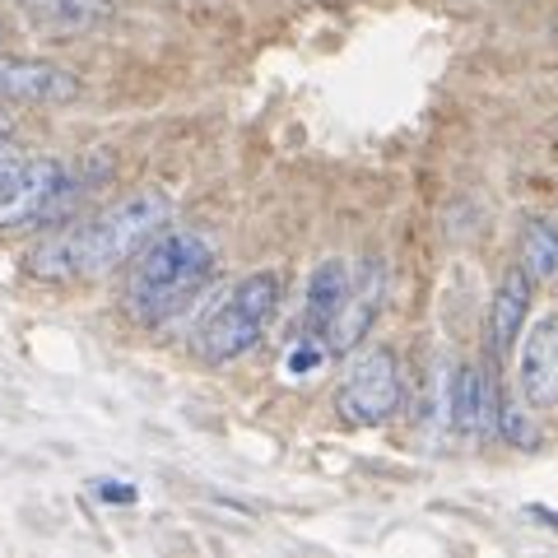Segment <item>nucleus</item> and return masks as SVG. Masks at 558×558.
<instances>
[{
  "instance_id": "10",
  "label": "nucleus",
  "mask_w": 558,
  "mask_h": 558,
  "mask_svg": "<svg viewBox=\"0 0 558 558\" xmlns=\"http://www.w3.org/2000/svg\"><path fill=\"white\" fill-rule=\"evenodd\" d=\"M14 10L24 14V24H33L57 43L84 38V33L102 28V20H108V0H14Z\"/></svg>"
},
{
  "instance_id": "2",
  "label": "nucleus",
  "mask_w": 558,
  "mask_h": 558,
  "mask_svg": "<svg viewBox=\"0 0 558 558\" xmlns=\"http://www.w3.org/2000/svg\"><path fill=\"white\" fill-rule=\"evenodd\" d=\"M215 242L196 229H163L145 252H135L126 279V307L140 326H163L201 299L215 279Z\"/></svg>"
},
{
  "instance_id": "14",
  "label": "nucleus",
  "mask_w": 558,
  "mask_h": 558,
  "mask_svg": "<svg viewBox=\"0 0 558 558\" xmlns=\"http://www.w3.org/2000/svg\"><path fill=\"white\" fill-rule=\"evenodd\" d=\"M494 418H498V433H502V438H508L512 447H535V442H539V433H535V424L526 418V410L512 405V400H498Z\"/></svg>"
},
{
  "instance_id": "1",
  "label": "nucleus",
  "mask_w": 558,
  "mask_h": 558,
  "mask_svg": "<svg viewBox=\"0 0 558 558\" xmlns=\"http://www.w3.org/2000/svg\"><path fill=\"white\" fill-rule=\"evenodd\" d=\"M172 223V196L159 186L135 191V196L117 201L89 223H70V229L47 233L24 252V270L33 279H80V275H102L145 252L154 238Z\"/></svg>"
},
{
  "instance_id": "18",
  "label": "nucleus",
  "mask_w": 558,
  "mask_h": 558,
  "mask_svg": "<svg viewBox=\"0 0 558 558\" xmlns=\"http://www.w3.org/2000/svg\"><path fill=\"white\" fill-rule=\"evenodd\" d=\"M0 131H10V121H5V117H0Z\"/></svg>"
},
{
  "instance_id": "17",
  "label": "nucleus",
  "mask_w": 558,
  "mask_h": 558,
  "mask_svg": "<svg viewBox=\"0 0 558 558\" xmlns=\"http://www.w3.org/2000/svg\"><path fill=\"white\" fill-rule=\"evenodd\" d=\"M94 494L108 498V502H131L135 488H121V480H94Z\"/></svg>"
},
{
  "instance_id": "4",
  "label": "nucleus",
  "mask_w": 558,
  "mask_h": 558,
  "mask_svg": "<svg viewBox=\"0 0 558 558\" xmlns=\"http://www.w3.org/2000/svg\"><path fill=\"white\" fill-rule=\"evenodd\" d=\"M400 363L391 349H368L349 363V373L340 377L336 410L349 428H377L400 410Z\"/></svg>"
},
{
  "instance_id": "6",
  "label": "nucleus",
  "mask_w": 558,
  "mask_h": 558,
  "mask_svg": "<svg viewBox=\"0 0 558 558\" xmlns=\"http://www.w3.org/2000/svg\"><path fill=\"white\" fill-rule=\"evenodd\" d=\"M0 98L33 102V108H61L80 98L75 70L57 61H24V57H0Z\"/></svg>"
},
{
  "instance_id": "15",
  "label": "nucleus",
  "mask_w": 558,
  "mask_h": 558,
  "mask_svg": "<svg viewBox=\"0 0 558 558\" xmlns=\"http://www.w3.org/2000/svg\"><path fill=\"white\" fill-rule=\"evenodd\" d=\"M326 359H330V349H326V344H317V340H307V336H303V340H299V344H293V349H289V354H284V373H289V377H307L312 368H322V363H326Z\"/></svg>"
},
{
  "instance_id": "12",
  "label": "nucleus",
  "mask_w": 558,
  "mask_h": 558,
  "mask_svg": "<svg viewBox=\"0 0 558 558\" xmlns=\"http://www.w3.org/2000/svg\"><path fill=\"white\" fill-rule=\"evenodd\" d=\"M494 387H488V373L475 368V363H465V368H457V377H451V424H457L461 433H484L488 424H494Z\"/></svg>"
},
{
  "instance_id": "13",
  "label": "nucleus",
  "mask_w": 558,
  "mask_h": 558,
  "mask_svg": "<svg viewBox=\"0 0 558 558\" xmlns=\"http://www.w3.org/2000/svg\"><path fill=\"white\" fill-rule=\"evenodd\" d=\"M521 270L535 284H558V229L545 219H531L521 229Z\"/></svg>"
},
{
  "instance_id": "9",
  "label": "nucleus",
  "mask_w": 558,
  "mask_h": 558,
  "mask_svg": "<svg viewBox=\"0 0 558 558\" xmlns=\"http://www.w3.org/2000/svg\"><path fill=\"white\" fill-rule=\"evenodd\" d=\"M531 289H535V279L521 270V266H512L508 275L498 279L494 303H488V349H494L498 359H508L512 349L521 344V336H526Z\"/></svg>"
},
{
  "instance_id": "11",
  "label": "nucleus",
  "mask_w": 558,
  "mask_h": 558,
  "mask_svg": "<svg viewBox=\"0 0 558 558\" xmlns=\"http://www.w3.org/2000/svg\"><path fill=\"white\" fill-rule=\"evenodd\" d=\"M349 266L336 256V260H326V266L312 275V284H307V303H303V336L307 340H322L330 322H336V312L344 307V293H349Z\"/></svg>"
},
{
  "instance_id": "8",
  "label": "nucleus",
  "mask_w": 558,
  "mask_h": 558,
  "mask_svg": "<svg viewBox=\"0 0 558 558\" xmlns=\"http://www.w3.org/2000/svg\"><path fill=\"white\" fill-rule=\"evenodd\" d=\"M381 299H387V275H381L377 260H368L354 279H349V293H344V307L336 312V322L326 330V349L330 354H349L363 336L373 330L377 312H381Z\"/></svg>"
},
{
  "instance_id": "5",
  "label": "nucleus",
  "mask_w": 558,
  "mask_h": 558,
  "mask_svg": "<svg viewBox=\"0 0 558 558\" xmlns=\"http://www.w3.org/2000/svg\"><path fill=\"white\" fill-rule=\"evenodd\" d=\"M70 201V168L61 159H28L14 186L0 196V229L57 219Z\"/></svg>"
},
{
  "instance_id": "3",
  "label": "nucleus",
  "mask_w": 558,
  "mask_h": 558,
  "mask_svg": "<svg viewBox=\"0 0 558 558\" xmlns=\"http://www.w3.org/2000/svg\"><path fill=\"white\" fill-rule=\"evenodd\" d=\"M279 299H284V284H279L275 270H252L242 275L238 284L223 293V299L205 312V322L196 330V349L205 363H233L247 349L260 344V336L270 330Z\"/></svg>"
},
{
  "instance_id": "16",
  "label": "nucleus",
  "mask_w": 558,
  "mask_h": 558,
  "mask_svg": "<svg viewBox=\"0 0 558 558\" xmlns=\"http://www.w3.org/2000/svg\"><path fill=\"white\" fill-rule=\"evenodd\" d=\"M24 163H28L24 145H20V140H10V131H0V196L14 186V178L24 172Z\"/></svg>"
},
{
  "instance_id": "7",
  "label": "nucleus",
  "mask_w": 558,
  "mask_h": 558,
  "mask_svg": "<svg viewBox=\"0 0 558 558\" xmlns=\"http://www.w3.org/2000/svg\"><path fill=\"white\" fill-rule=\"evenodd\" d=\"M517 381H521V396H526L531 410L558 405V312L539 317L526 336H521Z\"/></svg>"
}]
</instances>
